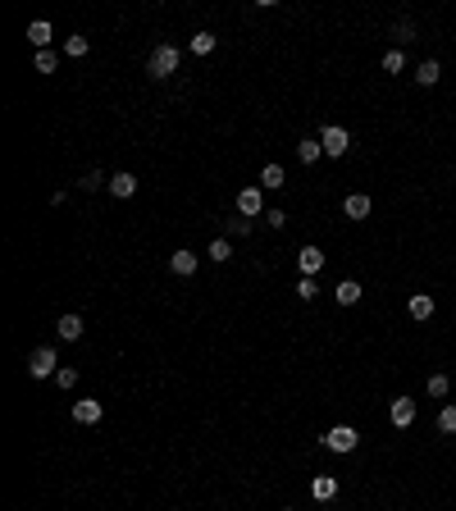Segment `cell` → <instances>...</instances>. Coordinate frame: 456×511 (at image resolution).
Masks as SVG:
<instances>
[{
  "label": "cell",
  "instance_id": "1",
  "mask_svg": "<svg viewBox=\"0 0 456 511\" xmlns=\"http://www.w3.org/2000/svg\"><path fill=\"white\" fill-rule=\"evenodd\" d=\"M27 374H32V379H55V374H60L55 347H37V352L27 356Z\"/></svg>",
  "mask_w": 456,
  "mask_h": 511
},
{
  "label": "cell",
  "instance_id": "2",
  "mask_svg": "<svg viewBox=\"0 0 456 511\" xmlns=\"http://www.w3.org/2000/svg\"><path fill=\"white\" fill-rule=\"evenodd\" d=\"M147 69H151V78H169V73H178V46H155Z\"/></svg>",
  "mask_w": 456,
  "mask_h": 511
},
{
  "label": "cell",
  "instance_id": "3",
  "mask_svg": "<svg viewBox=\"0 0 456 511\" xmlns=\"http://www.w3.org/2000/svg\"><path fill=\"white\" fill-rule=\"evenodd\" d=\"M324 443H328V452H338V457H347V452H356V443H361V433H356L352 425H333L324 433Z\"/></svg>",
  "mask_w": 456,
  "mask_h": 511
},
{
  "label": "cell",
  "instance_id": "4",
  "mask_svg": "<svg viewBox=\"0 0 456 511\" xmlns=\"http://www.w3.org/2000/svg\"><path fill=\"white\" fill-rule=\"evenodd\" d=\"M319 147H324V156H347V147H352V133L347 128H338V123H328L324 133H319Z\"/></svg>",
  "mask_w": 456,
  "mask_h": 511
},
{
  "label": "cell",
  "instance_id": "5",
  "mask_svg": "<svg viewBox=\"0 0 456 511\" xmlns=\"http://www.w3.org/2000/svg\"><path fill=\"white\" fill-rule=\"evenodd\" d=\"M238 215H242V219L265 215V197H260V187H242V192H238Z\"/></svg>",
  "mask_w": 456,
  "mask_h": 511
},
{
  "label": "cell",
  "instance_id": "6",
  "mask_svg": "<svg viewBox=\"0 0 456 511\" xmlns=\"http://www.w3.org/2000/svg\"><path fill=\"white\" fill-rule=\"evenodd\" d=\"M297 269H302V278H315L319 269H324V252H319V247H302V252H297Z\"/></svg>",
  "mask_w": 456,
  "mask_h": 511
},
{
  "label": "cell",
  "instance_id": "7",
  "mask_svg": "<svg viewBox=\"0 0 456 511\" xmlns=\"http://www.w3.org/2000/svg\"><path fill=\"white\" fill-rule=\"evenodd\" d=\"M370 210H374V201L365 197V192H352V197L343 201V215L347 219H370Z\"/></svg>",
  "mask_w": 456,
  "mask_h": 511
},
{
  "label": "cell",
  "instance_id": "8",
  "mask_svg": "<svg viewBox=\"0 0 456 511\" xmlns=\"http://www.w3.org/2000/svg\"><path fill=\"white\" fill-rule=\"evenodd\" d=\"M310 498H315V503H333L338 498V479L333 475H315L310 479Z\"/></svg>",
  "mask_w": 456,
  "mask_h": 511
},
{
  "label": "cell",
  "instance_id": "9",
  "mask_svg": "<svg viewBox=\"0 0 456 511\" xmlns=\"http://www.w3.org/2000/svg\"><path fill=\"white\" fill-rule=\"evenodd\" d=\"M393 425L397 429H411L415 425V402L411 398H393Z\"/></svg>",
  "mask_w": 456,
  "mask_h": 511
},
{
  "label": "cell",
  "instance_id": "10",
  "mask_svg": "<svg viewBox=\"0 0 456 511\" xmlns=\"http://www.w3.org/2000/svg\"><path fill=\"white\" fill-rule=\"evenodd\" d=\"M73 420H78V425H101V402H96V398L73 402Z\"/></svg>",
  "mask_w": 456,
  "mask_h": 511
},
{
  "label": "cell",
  "instance_id": "11",
  "mask_svg": "<svg viewBox=\"0 0 456 511\" xmlns=\"http://www.w3.org/2000/svg\"><path fill=\"white\" fill-rule=\"evenodd\" d=\"M110 192H114V197H123V201H128L133 192H137V173L119 169V173H114V178H110Z\"/></svg>",
  "mask_w": 456,
  "mask_h": 511
},
{
  "label": "cell",
  "instance_id": "12",
  "mask_svg": "<svg viewBox=\"0 0 456 511\" xmlns=\"http://www.w3.org/2000/svg\"><path fill=\"white\" fill-rule=\"evenodd\" d=\"M169 269L178 278H192V274H197V256H192V252H173L169 256Z\"/></svg>",
  "mask_w": 456,
  "mask_h": 511
},
{
  "label": "cell",
  "instance_id": "13",
  "mask_svg": "<svg viewBox=\"0 0 456 511\" xmlns=\"http://www.w3.org/2000/svg\"><path fill=\"white\" fill-rule=\"evenodd\" d=\"M406 311H411V320H429V315H433V297L429 293H415L411 302H406Z\"/></svg>",
  "mask_w": 456,
  "mask_h": 511
},
{
  "label": "cell",
  "instance_id": "14",
  "mask_svg": "<svg viewBox=\"0 0 456 511\" xmlns=\"http://www.w3.org/2000/svg\"><path fill=\"white\" fill-rule=\"evenodd\" d=\"M55 329H60L64 343H78V338H82V315H60V324H55Z\"/></svg>",
  "mask_w": 456,
  "mask_h": 511
},
{
  "label": "cell",
  "instance_id": "15",
  "mask_svg": "<svg viewBox=\"0 0 456 511\" xmlns=\"http://www.w3.org/2000/svg\"><path fill=\"white\" fill-rule=\"evenodd\" d=\"M333 297H338V306H356V302H361V283H356V278H347V283L333 288Z\"/></svg>",
  "mask_w": 456,
  "mask_h": 511
},
{
  "label": "cell",
  "instance_id": "16",
  "mask_svg": "<svg viewBox=\"0 0 456 511\" xmlns=\"http://www.w3.org/2000/svg\"><path fill=\"white\" fill-rule=\"evenodd\" d=\"M438 78H443V64L438 60H424L420 69H415V82H420V87H433Z\"/></svg>",
  "mask_w": 456,
  "mask_h": 511
},
{
  "label": "cell",
  "instance_id": "17",
  "mask_svg": "<svg viewBox=\"0 0 456 511\" xmlns=\"http://www.w3.org/2000/svg\"><path fill=\"white\" fill-rule=\"evenodd\" d=\"M27 42H32L37 51H46V46H51V23H42V18H37V23L27 27Z\"/></svg>",
  "mask_w": 456,
  "mask_h": 511
},
{
  "label": "cell",
  "instance_id": "18",
  "mask_svg": "<svg viewBox=\"0 0 456 511\" xmlns=\"http://www.w3.org/2000/svg\"><path fill=\"white\" fill-rule=\"evenodd\" d=\"M319 151H324V147H319V142H315V137H306V142H297V160H302V165H315V160H319Z\"/></svg>",
  "mask_w": 456,
  "mask_h": 511
},
{
  "label": "cell",
  "instance_id": "19",
  "mask_svg": "<svg viewBox=\"0 0 456 511\" xmlns=\"http://www.w3.org/2000/svg\"><path fill=\"white\" fill-rule=\"evenodd\" d=\"M283 165H265V169H260V187H283Z\"/></svg>",
  "mask_w": 456,
  "mask_h": 511
},
{
  "label": "cell",
  "instance_id": "20",
  "mask_svg": "<svg viewBox=\"0 0 456 511\" xmlns=\"http://www.w3.org/2000/svg\"><path fill=\"white\" fill-rule=\"evenodd\" d=\"M215 51V32H197L192 37V55H210Z\"/></svg>",
  "mask_w": 456,
  "mask_h": 511
},
{
  "label": "cell",
  "instance_id": "21",
  "mask_svg": "<svg viewBox=\"0 0 456 511\" xmlns=\"http://www.w3.org/2000/svg\"><path fill=\"white\" fill-rule=\"evenodd\" d=\"M448 388H452L448 374H429V398H448Z\"/></svg>",
  "mask_w": 456,
  "mask_h": 511
},
{
  "label": "cell",
  "instance_id": "22",
  "mask_svg": "<svg viewBox=\"0 0 456 511\" xmlns=\"http://www.w3.org/2000/svg\"><path fill=\"white\" fill-rule=\"evenodd\" d=\"M393 42H402V46H406V42H415V23H411V18H402V23L393 27Z\"/></svg>",
  "mask_w": 456,
  "mask_h": 511
},
{
  "label": "cell",
  "instance_id": "23",
  "mask_svg": "<svg viewBox=\"0 0 456 511\" xmlns=\"http://www.w3.org/2000/svg\"><path fill=\"white\" fill-rule=\"evenodd\" d=\"M55 69H60L55 51H37V73H55Z\"/></svg>",
  "mask_w": 456,
  "mask_h": 511
},
{
  "label": "cell",
  "instance_id": "24",
  "mask_svg": "<svg viewBox=\"0 0 456 511\" xmlns=\"http://www.w3.org/2000/svg\"><path fill=\"white\" fill-rule=\"evenodd\" d=\"M402 69H406V55L402 51H388L383 55V73H402Z\"/></svg>",
  "mask_w": 456,
  "mask_h": 511
},
{
  "label": "cell",
  "instance_id": "25",
  "mask_svg": "<svg viewBox=\"0 0 456 511\" xmlns=\"http://www.w3.org/2000/svg\"><path fill=\"white\" fill-rule=\"evenodd\" d=\"M438 429L443 433H456V407H443L438 411Z\"/></svg>",
  "mask_w": 456,
  "mask_h": 511
},
{
  "label": "cell",
  "instance_id": "26",
  "mask_svg": "<svg viewBox=\"0 0 456 511\" xmlns=\"http://www.w3.org/2000/svg\"><path fill=\"white\" fill-rule=\"evenodd\" d=\"M224 233H228V238H247V233H251V219H228Z\"/></svg>",
  "mask_w": 456,
  "mask_h": 511
},
{
  "label": "cell",
  "instance_id": "27",
  "mask_svg": "<svg viewBox=\"0 0 456 511\" xmlns=\"http://www.w3.org/2000/svg\"><path fill=\"white\" fill-rule=\"evenodd\" d=\"M228 256H233L228 238H215V242H210V260H228Z\"/></svg>",
  "mask_w": 456,
  "mask_h": 511
},
{
  "label": "cell",
  "instance_id": "28",
  "mask_svg": "<svg viewBox=\"0 0 456 511\" xmlns=\"http://www.w3.org/2000/svg\"><path fill=\"white\" fill-rule=\"evenodd\" d=\"M64 51H69L73 60H82V55H87V37H69V42H64Z\"/></svg>",
  "mask_w": 456,
  "mask_h": 511
},
{
  "label": "cell",
  "instance_id": "29",
  "mask_svg": "<svg viewBox=\"0 0 456 511\" xmlns=\"http://www.w3.org/2000/svg\"><path fill=\"white\" fill-rule=\"evenodd\" d=\"M55 383H60V388H73V383H78V370H73V365H60V374H55Z\"/></svg>",
  "mask_w": 456,
  "mask_h": 511
},
{
  "label": "cell",
  "instance_id": "30",
  "mask_svg": "<svg viewBox=\"0 0 456 511\" xmlns=\"http://www.w3.org/2000/svg\"><path fill=\"white\" fill-rule=\"evenodd\" d=\"M101 183H105V187H110V178H101V173H96V169H92V173H82V187H87V192H96V187H101Z\"/></svg>",
  "mask_w": 456,
  "mask_h": 511
},
{
  "label": "cell",
  "instance_id": "31",
  "mask_svg": "<svg viewBox=\"0 0 456 511\" xmlns=\"http://www.w3.org/2000/svg\"><path fill=\"white\" fill-rule=\"evenodd\" d=\"M297 297L310 302V297H315V278H302V283H297Z\"/></svg>",
  "mask_w": 456,
  "mask_h": 511
},
{
  "label": "cell",
  "instance_id": "32",
  "mask_svg": "<svg viewBox=\"0 0 456 511\" xmlns=\"http://www.w3.org/2000/svg\"><path fill=\"white\" fill-rule=\"evenodd\" d=\"M265 219H269L274 228H283V224H288V215H283V210H265Z\"/></svg>",
  "mask_w": 456,
  "mask_h": 511
},
{
  "label": "cell",
  "instance_id": "33",
  "mask_svg": "<svg viewBox=\"0 0 456 511\" xmlns=\"http://www.w3.org/2000/svg\"><path fill=\"white\" fill-rule=\"evenodd\" d=\"M283 511H292V507H283Z\"/></svg>",
  "mask_w": 456,
  "mask_h": 511
}]
</instances>
